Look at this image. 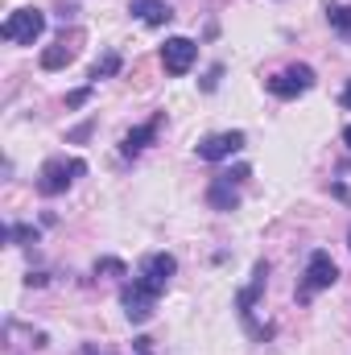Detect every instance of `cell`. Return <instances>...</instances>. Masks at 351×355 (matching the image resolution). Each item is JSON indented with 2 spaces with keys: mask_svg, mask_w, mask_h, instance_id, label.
Masks as SVG:
<instances>
[{
  "mask_svg": "<svg viewBox=\"0 0 351 355\" xmlns=\"http://www.w3.org/2000/svg\"><path fill=\"white\" fill-rule=\"evenodd\" d=\"M87 174V162L83 157H50L42 170H37V194L54 198V194H67L75 178Z\"/></svg>",
  "mask_w": 351,
  "mask_h": 355,
  "instance_id": "1",
  "label": "cell"
},
{
  "mask_svg": "<svg viewBox=\"0 0 351 355\" xmlns=\"http://www.w3.org/2000/svg\"><path fill=\"white\" fill-rule=\"evenodd\" d=\"M162 293H166V289H157V285L145 281V277L124 281V289H120V306H124L128 322H149V318H153V306H157Z\"/></svg>",
  "mask_w": 351,
  "mask_h": 355,
  "instance_id": "2",
  "label": "cell"
},
{
  "mask_svg": "<svg viewBox=\"0 0 351 355\" xmlns=\"http://www.w3.org/2000/svg\"><path fill=\"white\" fill-rule=\"evenodd\" d=\"M42 33H46V12L42 8H17L0 25V37L4 42H17V46H33Z\"/></svg>",
  "mask_w": 351,
  "mask_h": 355,
  "instance_id": "3",
  "label": "cell"
},
{
  "mask_svg": "<svg viewBox=\"0 0 351 355\" xmlns=\"http://www.w3.org/2000/svg\"><path fill=\"white\" fill-rule=\"evenodd\" d=\"M339 281V265L331 261V252L314 248L310 261H306V272H302V289H298V302H310L318 289H331Z\"/></svg>",
  "mask_w": 351,
  "mask_h": 355,
  "instance_id": "4",
  "label": "cell"
},
{
  "mask_svg": "<svg viewBox=\"0 0 351 355\" xmlns=\"http://www.w3.org/2000/svg\"><path fill=\"white\" fill-rule=\"evenodd\" d=\"M310 87H314V71L306 62H293V67H285V71H277L268 79V95H277V99H298Z\"/></svg>",
  "mask_w": 351,
  "mask_h": 355,
  "instance_id": "5",
  "label": "cell"
},
{
  "mask_svg": "<svg viewBox=\"0 0 351 355\" xmlns=\"http://www.w3.org/2000/svg\"><path fill=\"white\" fill-rule=\"evenodd\" d=\"M194 58H198V46L190 42V37H166V46H162V67H166V75H186L190 67H194Z\"/></svg>",
  "mask_w": 351,
  "mask_h": 355,
  "instance_id": "6",
  "label": "cell"
},
{
  "mask_svg": "<svg viewBox=\"0 0 351 355\" xmlns=\"http://www.w3.org/2000/svg\"><path fill=\"white\" fill-rule=\"evenodd\" d=\"M240 149H244V132H240V128L203 137V141L194 145V153H198L203 162H223V157H232V153H240Z\"/></svg>",
  "mask_w": 351,
  "mask_h": 355,
  "instance_id": "7",
  "label": "cell"
},
{
  "mask_svg": "<svg viewBox=\"0 0 351 355\" xmlns=\"http://www.w3.org/2000/svg\"><path fill=\"white\" fill-rule=\"evenodd\" d=\"M207 202H211V211H236V207H240V182H232L228 174H219L207 186Z\"/></svg>",
  "mask_w": 351,
  "mask_h": 355,
  "instance_id": "8",
  "label": "cell"
},
{
  "mask_svg": "<svg viewBox=\"0 0 351 355\" xmlns=\"http://www.w3.org/2000/svg\"><path fill=\"white\" fill-rule=\"evenodd\" d=\"M264 277H268V261H257V268H252V285L236 293V310H240L244 322H252V306H257V297H261V289H264Z\"/></svg>",
  "mask_w": 351,
  "mask_h": 355,
  "instance_id": "9",
  "label": "cell"
},
{
  "mask_svg": "<svg viewBox=\"0 0 351 355\" xmlns=\"http://www.w3.org/2000/svg\"><path fill=\"white\" fill-rule=\"evenodd\" d=\"M174 272H178V261L170 257V252H153V257H145V265H141V277L153 281L157 289H166Z\"/></svg>",
  "mask_w": 351,
  "mask_h": 355,
  "instance_id": "10",
  "label": "cell"
},
{
  "mask_svg": "<svg viewBox=\"0 0 351 355\" xmlns=\"http://www.w3.org/2000/svg\"><path fill=\"white\" fill-rule=\"evenodd\" d=\"M128 12L141 17L149 29H157V25H166V21L174 17V8H170L166 0H128Z\"/></svg>",
  "mask_w": 351,
  "mask_h": 355,
  "instance_id": "11",
  "label": "cell"
},
{
  "mask_svg": "<svg viewBox=\"0 0 351 355\" xmlns=\"http://www.w3.org/2000/svg\"><path fill=\"white\" fill-rule=\"evenodd\" d=\"M157 124H162V116H153L149 124H137V128H132V132L124 137L120 153H124V157H137V153H141L145 145H153V137H157Z\"/></svg>",
  "mask_w": 351,
  "mask_h": 355,
  "instance_id": "12",
  "label": "cell"
},
{
  "mask_svg": "<svg viewBox=\"0 0 351 355\" xmlns=\"http://www.w3.org/2000/svg\"><path fill=\"white\" fill-rule=\"evenodd\" d=\"M71 62H75V46H67V42L42 50V71H62V67H71Z\"/></svg>",
  "mask_w": 351,
  "mask_h": 355,
  "instance_id": "13",
  "label": "cell"
},
{
  "mask_svg": "<svg viewBox=\"0 0 351 355\" xmlns=\"http://www.w3.org/2000/svg\"><path fill=\"white\" fill-rule=\"evenodd\" d=\"M120 67H124L120 50H103L95 58V67H91V79H112V75H120Z\"/></svg>",
  "mask_w": 351,
  "mask_h": 355,
  "instance_id": "14",
  "label": "cell"
},
{
  "mask_svg": "<svg viewBox=\"0 0 351 355\" xmlns=\"http://www.w3.org/2000/svg\"><path fill=\"white\" fill-rule=\"evenodd\" d=\"M37 240H42V232H37L33 223H8V227H4V244H12V248L37 244Z\"/></svg>",
  "mask_w": 351,
  "mask_h": 355,
  "instance_id": "15",
  "label": "cell"
},
{
  "mask_svg": "<svg viewBox=\"0 0 351 355\" xmlns=\"http://www.w3.org/2000/svg\"><path fill=\"white\" fill-rule=\"evenodd\" d=\"M327 21H331L335 33L351 37V4H327Z\"/></svg>",
  "mask_w": 351,
  "mask_h": 355,
  "instance_id": "16",
  "label": "cell"
},
{
  "mask_svg": "<svg viewBox=\"0 0 351 355\" xmlns=\"http://www.w3.org/2000/svg\"><path fill=\"white\" fill-rule=\"evenodd\" d=\"M95 277H128V265L120 257H99L95 261Z\"/></svg>",
  "mask_w": 351,
  "mask_h": 355,
  "instance_id": "17",
  "label": "cell"
},
{
  "mask_svg": "<svg viewBox=\"0 0 351 355\" xmlns=\"http://www.w3.org/2000/svg\"><path fill=\"white\" fill-rule=\"evenodd\" d=\"M87 99H91V87H79V91H71V95H67V107H83Z\"/></svg>",
  "mask_w": 351,
  "mask_h": 355,
  "instance_id": "18",
  "label": "cell"
},
{
  "mask_svg": "<svg viewBox=\"0 0 351 355\" xmlns=\"http://www.w3.org/2000/svg\"><path fill=\"white\" fill-rule=\"evenodd\" d=\"M132 352L137 355H153V339H149V335H137V339H132Z\"/></svg>",
  "mask_w": 351,
  "mask_h": 355,
  "instance_id": "19",
  "label": "cell"
},
{
  "mask_svg": "<svg viewBox=\"0 0 351 355\" xmlns=\"http://www.w3.org/2000/svg\"><path fill=\"white\" fill-rule=\"evenodd\" d=\"M219 75H223V67H211V71H207V79H203V91H215V87H219Z\"/></svg>",
  "mask_w": 351,
  "mask_h": 355,
  "instance_id": "20",
  "label": "cell"
},
{
  "mask_svg": "<svg viewBox=\"0 0 351 355\" xmlns=\"http://www.w3.org/2000/svg\"><path fill=\"white\" fill-rule=\"evenodd\" d=\"M252 174V170H248V166H236V170H228V178H232V182H244V178Z\"/></svg>",
  "mask_w": 351,
  "mask_h": 355,
  "instance_id": "21",
  "label": "cell"
},
{
  "mask_svg": "<svg viewBox=\"0 0 351 355\" xmlns=\"http://www.w3.org/2000/svg\"><path fill=\"white\" fill-rule=\"evenodd\" d=\"M25 285H37V289H42V285H46V272H29V277H25Z\"/></svg>",
  "mask_w": 351,
  "mask_h": 355,
  "instance_id": "22",
  "label": "cell"
},
{
  "mask_svg": "<svg viewBox=\"0 0 351 355\" xmlns=\"http://www.w3.org/2000/svg\"><path fill=\"white\" fill-rule=\"evenodd\" d=\"M83 137H91V124H79V128L71 132V141H83Z\"/></svg>",
  "mask_w": 351,
  "mask_h": 355,
  "instance_id": "23",
  "label": "cell"
},
{
  "mask_svg": "<svg viewBox=\"0 0 351 355\" xmlns=\"http://www.w3.org/2000/svg\"><path fill=\"white\" fill-rule=\"evenodd\" d=\"M339 103H343V107L351 112V79H348V87H343V95H339Z\"/></svg>",
  "mask_w": 351,
  "mask_h": 355,
  "instance_id": "24",
  "label": "cell"
},
{
  "mask_svg": "<svg viewBox=\"0 0 351 355\" xmlns=\"http://www.w3.org/2000/svg\"><path fill=\"white\" fill-rule=\"evenodd\" d=\"M343 145H348V149H351V124H348V128H343Z\"/></svg>",
  "mask_w": 351,
  "mask_h": 355,
  "instance_id": "25",
  "label": "cell"
},
{
  "mask_svg": "<svg viewBox=\"0 0 351 355\" xmlns=\"http://www.w3.org/2000/svg\"><path fill=\"white\" fill-rule=\"evenodd\" d=\"M348 244H351V232H348Z\"/></svg>",
  "mask_w": 351,
  "mask_h": 355,
  "instance_id": "26",
  "label": "cell"
}]
</instances>
